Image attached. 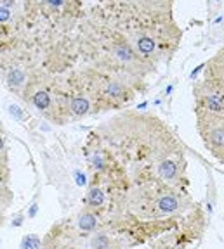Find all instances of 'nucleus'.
I'll use <instances>...</instances> for the list:
<instances>
[{
  "label": "nucleus",
  "instance_id": "f03ea898",
  "mask_svg": "<svg viewBox=\"0 0 224 249\" xmlns=\"http://www.w3.org/2000/svg\"><path fill=\"white\" fill-rule=\"evenodd\" d=\"M77 28L75 43L83 66L115 74L144 92L146 80L155 70L136 54L118 31L85 14Z\"/></svg>",
  "mask_w": 224,
  "mask_h": 249
},
{
  "label": "nucleus",
  "instance_id": "20e7f679",
  "mask_svg": "<svg viewBox=\"0 0 224 249\" xmlns=\"http://www.w3.org/2000/svg\"><path fill=\"white\" fill-rule=\"evenodd\" d=\"M197 114V130L205 149L224 164V118L205 113Z\"/></svg>",
  "mask_w": 224,
  "mask_h": 249
},
{
  "label": "nucleus",
  "instance_id": "f257e3e1",
  "mask_svg": "<svg viewBox=\"0 0 224 249\" xmlns=\"http://www.w3.org/2000/svg\"><path fill=\"white\" fill-rule=\"evenodd\" d=\"M85 16L118 31L153 70L169 64L183 42L172 2H99Z\"/></svg>",
  "mask_w": 224,
  "mask_h": 249
},
{
  "label": "nucleus",
  "instance_id": "423d86ee",
  "mask_svg": "<svg viewBox=\"0 0 224 249\" xmlns=\"http://www.w3.org/2000/svg\"><path fill=\"white\" fill-rule=\"evenodd\" d=\"M204 78L224 89V47L207 61Z\"/></svg>",
  "mask_w": 224,
  "mask_h": 249
},
{
  "label": "nucleus",
  "instance_id": "39448f33",
  "mask_svg": "<svg viewBox=\"0 0 224 249\" xmlns=\"http://www.w3.org/2000/svg\"><path fill=\"white\" fill-rule=\"evenodd\" d=\"M195 113H205L224 118V89L202 78L193 87Z\"/></svg>",
  "mask_w": 224,
  "mask_h": 249
},
{
  "label": "nucleus",
  "instance_id": "7ed1b4c3",
  "mask_svg": "<svg viewBox=\"0 0 224 249\" xmlns=\"http://www.w3.org/2000/svg\"><path fill=\"white\" fill-rule=\"evenodd\" d=\"M83 80L87 92L94 102L96 113H106V111H122L134 99L138 97L141 90L132 83L125 82L115 74L94 70V68L83 66L79 70Z\"/></svg>",
  "mask_w": 224,
  "mask_h": 249
}]
</instances>
